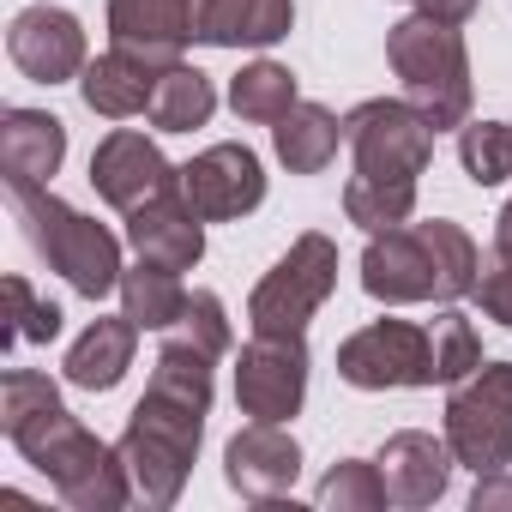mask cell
Wrapping results in <instances>:
<instances>
[{
    "label": "cell",
    "instance_id": "34",
    "mask_svg": "<svg viewBox=\"0 0 512 512\" xmlns=\"http://www.w3.org/2000/svg\"><path fill=\"white\" fill-rule=\"evenodd\" d=\"M494 253H512V199H506L500 217H494Z\"/></svg>",
    "mask_w": 512,
    "mask_h": 512
},
{
    "label": "cell",
    "instance_id": "27",
    "mask_svg": "<svg viewBox=\"0 0 512 512\" xmlns=\"http://www.w3.org/2000/svg\"><path fill=\"white\" fill-rule=\"evenodd\" d=\"M314 500H320L326 512H380V506H392L386 476H380L374 458H344V464H332Z\"/></svg>",
    "mask_w": 512,
    "mask_h": 512
},
{
    "label": "cell",
    "instance_id": "3",
    "mask_svg": "<svg viewBox=\"0 0 512 512\" xmlns=\"http://www.w3.org/2000/svg\"><path fill=\"white\" fill-rule=\"evenodd\" d=\"M344 133H350V151H356V175L344 187L350 223H362L368 235L410 223L416 175L434 157V127L404 97H368L344 115Z\"/></svg>",
    "mask_w": 512,
    "mask_h": 512
},
{
    "label": "cell",
    "instance_id": "29",
    "mask_svg": "<svg viewBox=\"0 0 512 512\" xmlns=\"http://www.w3.org/2000/svg\"><path fill=\"white\" fill-rule=\"evenodd\" d=\"M163 338H169V344H187V350H199V356H211V362H223V356H229L223 302H217L211 290H187V302H181V314H175V326H169Z\"/></svg>",
    "mask_w": 512,
    "mask_h": 512
},
{
    "label": "cell",
    "instance_id": "6",
    "mask_svg": "<svg viewBox=\"0 0 512 512\" xmlns=\"http://www.w3.org/2000/svg\"><path fill=\"white\" fill-rule=\"evenodd\" d=\"M13 193V205H19V223H25V235H31V247L43 253V260L79 290V296H91V302H103L109 290H121V241L97 223V217H85V211H73L67 199H55L43 181H31V187H7Z\"/></svg>",
    "mask_w": 512,
    "mask_h": 512
},
{
    "label": "cell",
    "instance_id": "2",
    "mask_svg": "<svg viewBox=\"0 0 512 512\" xmlns=\"http://www.w3.org/2000/svg\"><path fill=\"white\" fill-rule=\"evenodd\" d=\"M205 410H211V356L187 350V344H163L151 362V386L127 416L121 434V464L133 482V500L145 506H175L187 488V470L199 458V434H205Z\"/></svg>",
    "mask_w": 512,
    "mask_h": 512
},
{
    "label": "cell",
    "instance_id": "16",
    "mask_svg": "<svg viewBox=\"0 0 512 512\" xmlns=\"http://www.w3.org/2000/svg\"><path fill=\"white\" fill-rule=\"evenodd\" d=\"M127 247L151 266H169V272H193L205 260V217L193 211L187 193H163L139 211H127Z\"/></svg>",
    "mask_w": 512,
    "mask_h": 512
},
{
    "label": "cell",
    "instance_id": "25",
    "mask_svg": "<svg viewBox=\"0 0 512 512\" xmlns=\"http://www.w3.org/2000/svg\"><path fill=\"white\" fill-rule=\"evenodd\" d=\"M296 103H302L296 73H290V67H278V61H253V67H241V73L229 79V109H235L241 121L272 127V121H284Z\"/></svg>",
    "mask_w": 512,
    "mask_h": 512
},
{
    "label": "cell",
    "instance_id": "23",
    "mask_svg": "<svg viewBox=\"0 0 512 512\" xmlns=\"http://www.w3.org/2000/svg\"><path fill=\"white\" fill-rule=\"evenodd\" d=\"M211 109H217V91H211V79L199 73V67H169L163 79H157V91H151V127L157 133H193V127H205L211 121Z\"/></svg>",
    "mask_w": 512,
    "mask_h": 512
},
{
    "label": "cell",
    "instance_id": "7",
    "mask_svg": "<svg viewBox=\"0 0 512 512\" xmlns=\"http://www.w3.org/2000/svg\"><path fill=\"white\" fill-rule=\"evenodd\" d=\"M338 284V241L308 229L290 241L284 260L253 284V302H247V320L260 338H308V320L326 308Z\"/></svg>",
    "mask_w": 512,
    "mask_h": 512
},
{
    "label": "cell",
    "instance_id": "31",
    "mask_svg": "<svg viewBox=\"0 0 512 512\" xmlns=\"http://www.w3.org/2000/svg\"><path fill=\"white\" fill-rule=\"evenodd\" d=\"M476 302H482V314L488 320H500L506 332H512V253H494V266L476 278V290H470Z\"/></svg>",
    "mask_w": 512,
    "mask_h": 512
},
{
    "label": "cell",
    "instance_id": "24",
    "mask_svg": "<svg viewBox=\"0 0 512 512\" xmlns=\"http://www.w3.org/2000/svg\"><path fill=\"white\" fill-rule=\"evenodd\" d=\"M181 302H187L181 272L151 266V260H139L133 272H121V314H127L139 332H169L175 314H181Z\"/></svg>",
    "mask_w": 512,
    "mask_h": 512
},
{
    "label": "cell",
    "instance_id": "15",
    "mask_svg": "<svg viewBox=\"0 0 512 512\" xmlns=\"http://www.w3.org/2000/svg\"><path fill=\"white\" fill-rule=\"evenodd\" d=\"M199 31V7L193 0H109V43L133 49L157 67H175L187 43Z\"/></svg>",
    "mask_w": 512,
    "mask_h": 512
},
{
    "label": "cell",
    "instance_id": "11",
    "mask_svg": "<svg viewBox=\"0 0 512 512\" xmlns=\"http://www.w3.org/2000/svg\"><path fill=\"white\" fill-rule=\"evenodd\" d=\"M91 187H97L103 205L139 211V205H151V199H163V193H181V169H169V157H163L145 133L115 127V133L91 151Z\"/></svg>",
    "mask_w": 512,
    "mask_h": 512
},
{
    "label": "cell",
    "instance_id": "5",
    "mask_svg": "<svg viewBox=\"0 0 512 512\" xmlns=\"http://www.w3.org/2000/svg\"><path fill=\"white\" fill-rule=\"evenodd\" d=\"M386 61H392V73H398V85H404V103H410L434 133L470 121V97H476V91H470V55H464L458 25L416 13V19L392 25Z\"/></svg>",
    "mask_w": 512,
    "mask_h": 512
},
{
    "label": "cell",
    "instance_id": "19",
    "mask_svg": "<svg viewBox=\"0 0 512 512\" xmlns=\"http://www.w3.org/2000/svg\"><path fill=\"white\" fill-rule=\"evenodd\" d=\"M296 25L290 0H199V43L211 49H272Z\"/></svg>",
    "mask_w": 512,
    "mask_h": 512
},
{
    "label": "cell",
    "instance_id": "20",
    "mask_svg": "<svg viewBox=\"0 0 512 512\" xmlns=\"http://www.w3.org/2000/svg\"><path fill=\"white\" fill-rule=\"evenodd\" d=\"M61 157H67V127L49 109H7V121H0V175H7V187L49 181Z\"/></svg>",
    "mask_w": 512,
    "mask_h": 512
},
{
    "label": "cell",
    "instance_id": "28",
    "mask_svg": "<svg viewBox=\"0 0 512 512\" xmlns=\"http://www.w3.org/2000/svg\"><path fill=\"white\" fill-rule=\"evenodd\" d=\"M458 157H464V175L476 187H500L512 175V121H464Z\"/></svg>",
    "mask_w": 512,
    "mask_h": 512
},
{
    "label": "cell",
    "instance_id": "32",
    "mask_svg": "<svg viewBox=\"0 0 512 512\" xmlns=\"http://www.w3.org/2000/svg\"><path fill=\"white\" fill-rule=\"evenodd\" d=\"M470 506H476V512H512V476H506V470H488V476H476V494H470Z\"/></svg>",
    "mask_w": 512,
    "mask_h": 512
},
{
    "label": "cell",
    "instance_id": "10",
    "mask_svg": "<svg viewBox=\"0 0 512 512\" xmlns=\"http://www.w3.org/2000/svg\"><path fill=\"white\" fill-rule=\"evenodd\" d=\"M308 398V338H260L235 356V404L253 422H290Z\"/></svg>",
    "mask_w": 512,
    "mask_h": 512
},
{
    "label": "cell",
    "instance_id": "9",
    "mask_svg": "<svg viewBox=\"0 0 512 512\" xmlns=\"http://www.w3.org/2000/svg\"><path fill=\"white\" fill-rule=\"evenodd\" d=\"M338 380L356 392H392V386H434V350L428 332L410 320H374L356 338L338 344Z\"/></svg>",
    "mask_w": 512,
    "mask_h": 512
},
{
    "label": "cell",
    "instance_id": "30",
    "mask_svg": "<svg viewBox=\"0 0 512 512\" xmlns=\"http://www.w3.org/2000/svg\"><path fill=\"white\" fill-rule=\"evenodd\" d=\"M61 332V308L55 302H37L31 284L13 272L7 278V344H49Z\"/></svg>",
    "mask_w": 512,
    "mask_h": 512
},
{
    "label": "cell",
    "instance_id": "14",
    "mask_svg": "<svg viewBox=\"0 0 512 512\" xmlns=\"http://www.w3.org/2000/svg\"><path fill=\"white\" fill-rule=\"evenodd\" d=\"M7 55L25 79L37 85H67L79 79L91 61H85V25L73 13H55V7H31L13 19L7 31Z\"/></svg>",
    "mask_w": 512,
    "mask_h": 512
},
{
    "label": "cell",
    "instance_id": "12",
    "mask_svg": "<svg viewBox=\"0 0 512 512\" xmlns=\"http://www.w3.org/2000/svg\"><path fill=\"white\" fill-rule=\"evenodd\" d=\"M181 193L193 199V211L205 223H229V217L260 211L266 169H260V157H253L247 145H211L193 163H181Z\"/></svg>",
    "mask_w": 512,
    "mask_h": 512
},
{
    "label": "cell",
    "instance_id": "4",
    "mask_svg": "<svg viewBox=\"0 0 512 512\" xmlns=\"http://www.w3.org/2000/svg\"><path fill=\"white\" fill-rule=\"evenodd\" d=\"M476 278H482V253L446 217L380 229L362 247V290L374 302H458L476 290Z\"/></svg>",
    "mask_w": 512,
    "mask_h": 512
},
{
    "label": "cell",
    "instance_id": "17",
    "mask_svg": "<svg viewBox=\"0 0 512 512\" xmlns=\"http://www.w3.org/2000/svg\"><path fill=\"white\" fill-rule=\"evenodd\" d=\"M380 476H386V494H392V506H410V512H422V506H434L440 494H446V482H452V446L446 440H434V434H422V428H404V434H392L386 446H380Z\"/></svg>",
    "mask_w": 512,
    "mask_h": 512
},
{
    "label": "cell",
    "instance_id": "18",
    "mask_svg": "<svg viewBox=\"0 0 512 512\" xmlns=\"http://www.w3.org/2000/svg\"><path fill=\"white\" fill-rule=\"evenodd\" d=\"M163 73H169V67H157V61H145V55L109 43V55H97V61L79 73V97H85L91 115L127 121V115H145V109H151V91H157Z\"/></svg>",
    "mask_w": 512,
    "mask_h": 512
},
{
    "label": "cell",
    "instance_id": "26",
    "mask_svg": "<svg viewBox=\"0 0 512 512\" xmlns=\"http://www.w3.org/2000/svg\"><path fill=\"white\" fill-rule=\"evenodd\" d=\"M428 350H434V386H458L464 374L482 368V338H476V326H470L452 302H446L440 320L428 326Z\"/></svg>",
    "mask_w": 512,
    "mask_h": 512
},
{
    "label": "cell",
    "instance_id": "1",
    "mask_svg": "<svg viewBox=\"0 0 512 512\" xmlns=\"http://www.w3.org/2000/svg\"><path fill=\"white\" fill-rule=\"evenodd\" d=\"M0 428L7 440L49 476V488L73 506V512H121L133 500L127 464L115 446H103L55 392L49 374L13 368L0 380Z\"/></svg>",
    "mask_w": 512,
    "mask_h": 512
},
{
    "label": "cell",
    "instance_id": "21",
    "mask_svg": "<svg viewBox=\"0 0 512 512\" xmlns=\"http://www.w3.org/2000/svg\"><path fill=\"white\" fill-rule=\"evenodd\" d=\"M133 350H139V326H133L127 314L91 320L85 338L67 350V380H73L79 392H109V386H121V374L133 368Z\"/></svg>",
    "mask_w": 512,
    "mask_h": 512
},
{
    "label": "cell",
    "instance_id": "22",
    "mask_svg": "<svg viewBox=\"0 0 512 512\" xmlns=\"http://www.w3.org/2000/svg\"><path fill=\"white\" fill-rule=\"evenodd\" d=\"M344 139H350L344 121L332 109H320V103H296L284 121H272V145H278V157H284L290 175H320L338 157Z\"/></svg>",
    "mask_w": 512,
    "mask_h": 512
},
{
    "label": "cell",
    "instance_id": "33",
    "mask_svg": "<svg viewBox=\"0 0 512 512\" xmlns=\"http://www.w3.org/2000/svg\"><path fill=\"white\" fill-rule=\"evenodd\" d=\"M416 13H428V19H446V25H464L470 13H476V0H410Z\"/></svg>",
    "mask_w": 512,
    "mask_h": 512
},
{
    "label": "cell",
    "instance_id": "8",
    "mask_svg": "<svg viewBox=\"0 0 512 512\" xmlns=\"http://www.w3.org/2000/svg\"><path fill=\"white\" fill-rule=\"evenodd\" d=\"M446 446L464 470L488 476L512 464V362H482L446 398Z\"/></svg>",
    "mask_w": 512,
    "mask_h": 512
},
{
    "label": "cell",
    "instance_id": "13",
    "mask_svg": "<svg viewBox=\"0 0 512 512\" xmlns=\"http://www.w3.org/2000/svg\"><path fill=\"white\" fill-rule=\"evenodd\" d=\"M223 476L241 500H284L302 476V446L284 434V422H247L223 446Z\"/></svg>",
    "mask_w": 512,
    "mask_h": 512
}]
</instances>
